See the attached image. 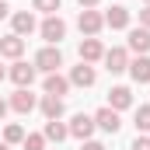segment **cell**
I'll return each instance as SVG.
<instances>
[{
    "label": "cell",
    "mask_w": 150,
    "mask_h": 150,
    "mask_svg": "<svg viewBox=\"0 0 150 150\" xmlns=\"http://www.w3.org/2000/svg\"><path fill=\"white\" fill-rule=\"evenodd\" d=\"M38 32H42V38H45L49 45H59V42L67 38V21H63L59 14H49V18L38 25Z\"/></svg>",
    "instance_id": "cell-1"
},
{
    "label": "cell",
    "mask_w": 150,
    "mask_h": 150,
    "mask_svg": "<svg viewBox=\"0 0 150 150\" xmlns=\"http://www.w3.org/2000/svg\"><path fill=\"white\" fill-rule=\"evenodd\" d=\"M59 67H63V56H59V49H56V45L38 49V56H35V70H42V74H59Z\"/></svg>",
    "instance_id": "cell-2"
},
{
    "label": "cell",
    "mask_w": 150,
    "mask_h": 150,
    "mask_svg": "<svg viewBox=\"0 0 150 150\" xmlns=\"http://www.w3.org/2000/svg\"><path fill=\"white\" fill-rule=\"evenodd\" d=\"M77 28H80L87 38H94L101 28H105V14H98L94 7H91V11H80V18H77Z\"/></svg>",
    "instance_id": "cell-3"
},
{
    "label": "cell",
    "mask_w": 150,
    "mask_h": 150,
    "mask_svg": "<svg viewBox=\"0 0 150 150\" xmlns=\"http://www.w3.org/2000/svg\"><path fill=\"white\" fill-rule=\"evenodd\" d=\"M101 59H105V70H108V74H126V70H129V52H126L122 45L108 49Z\"/></svg>",
    "instance_id": "cell-4"
},
{
    "label": "cell",
    "mask_w": 150,
    "mask_h": 150,
    "mask_svg": "<svg viewBox=\"0 0 150 150\" xmlns=\"http://www.w3.org/2000/svg\"><path fill=\"white\" fill-rule=\"evenodd\" d=\"M67 129H70V136H77V140H91V133H94L98 126H94V115L77 112L74 119H70V126H67Z\"/></svg>",
    "instance_id": "cell-5"
},
{
    "label": "cell",
    "mask_w": 150,
    "mask_h": 150,
    "mask_svg": "<svg viewBox=\"0 0 150 150\" xmlns=\"http://www.w3.org/2000/svg\"><path fill=\"white\" fill-rule=\"evenodd\" d=\"M7 105H11V108H14L18 115H28V112H32V108L38 105V98L32 94V91H28V87H18V91L11 94V101H7Z\"/></svg>",
    "instance_id": "cell-6"
},
{
    "label": "cell",
    "mask_w": 150,
    "mask_h": 150,
    "mask_svg": "<svg viewBox=\"0 0 150 150\" xmlns=\"http://www.w3.org/2000/svg\"><path fill=\"white\" fill-rule=\"evenodd\" d=\"M7 77H11L18 87H32V80H35V63H21V59H14V67L7 70Z\"/></svg>",
    "instance_id": "cell-7"
},
{
    "label": "cell",
    "mask_w": 150,
    "mask_h": 150,
    "mask_svg": "<svg viewBox=\"0 0 150 150\" xmlns=\"http://www.w3.org/2000/svg\"><path fill=\"white\" fill-rule=\"evenodd\" d=\"M94 126H98V129H105V133H119V129H122V119H119L115 108L105 105V108H98V112H94Z\"/></svg>",
    "instance_id": "cell-8"
},
{
    "label": "cell",
    "mask_w": 150,
    "mask_h": 150,
    "mask_svg": "<svg viewBox=\"0 0 150 150\" xmlns=\"http://www.w3.org/2000/svg\"><path fill=\"white\" fill-rule=\"evenodd\" d=\"M45 94L49 98H63L67 91H70V77H63V74H45Z\"/></svg>",
    "instance_id": "cell-9"
},
{
    "label": "cell",
    "mask_w": 150,
    "mask_h": 150,
    "mask_svg": "<svg viewBox=\"0 0 150 150\" xmlns=\"http://www.w3.org/2000/svg\"><path fill=\"white\" fill-rule=\"evenodd\" d=\"M94 80H98V74H94L91 63H80V67L70 70V84H74V87H91Z\"/></svg>",
    "instance_id": "cell-10"
},
{
    "label": "cell",
    "mask_w": 150,
    "mask_h": 150,
    "mask_svg": "<svg viewBox=\"0 0 150 150\" xmlns=\"http://www.w3.org/2000/svg\"><path fill=\"white\" fill-rule=\"evenodd\" d=\"M129 105H133V91H129V87H122V84H119V87H112V91H108V108L126 112Z\"/></svg>",
    "instance_id": "cell-11"
},
{
    "label": "cell",
    "mask_w": 150,
    "mask_h": 150,
    "mask_svg": "<svg viewBox=\"0 0 150 150\" xmlns=\"http://www.w3.org/2000/svg\"><path fill=\"white\" fill-rule=\"evenodd\" d=\"M101 56H105V45L98 38H84L80 42V63H98Z\"/></svg>",
    "instance_id": "cell-12"
},
{
    "label": "cell",
    "mask_w": 150,
    "mask_h": 150,
    "mask_svg": "<svg viewBox=\"0 0 150 150\" xmlns=\"http://www.w3.org/2000/svg\"><path fill=\"white\" fill-rule=\"evenodd\" d=\"M129 49L136 56H147L150 52V28H133L129 32Z\"/></svg>",
    "instance_id": "cell-13"
},
{
    "label": "cell",
    "mask_w": 150,
    "mask_h": 150,
    "mask_svg": "<svg viewBox=\"0 0 150 150\" xmlns=\"http://www.w3.org/2000/svg\"><path fill=\"white\" fill-rule=\"evenodd\" d=\"M11 25H14V35H32V32H35V14H32V11H18V14H14V18H11Z\"/></svg>",
    "instance_id": "cell-14"
},
{
    "label": "cell",
    "mask_w": 150,
    "mask_h": 150,
    "mask_svg": "<svg viewBox=\"0 0 150 150\" xmlns=\"http://www.w3.org/2000/svg\"><path fill=\"white\" fill-rule=\"evenodd\" d=\"M21 52H25V38H21V35L0 38V56H7V59H21Z\"/></svg>",
    "instance_id": "cell-15"
},
{
    "label": "cell",
    "mask_w": 150,
    "mask_h": 150,
    "mask_svg": "<svg viewBox=\"0 0 150 150\" xmlns=\"http://www.w3.org/2000/svg\"><path fill=\"white\" fill-rule=\"evenodd\" d=\"M129 77H133L136 84H150V56H136V59L129 63Z\"/></svg>",
    "instance_id": "cell-16"
},
{
    "label": "cell",
    "mask_w": 150,
    "mask_h": 150,
    "mask_svg": "<svg viewBox=\"0 0 150 150\" xmlns=\"http://www.w3.org/2000/svg\"><path fill=\"white\" fill-rule=\"evenodd\" d=\"M105 25H108V28H115V32H119V28H129V11H126L122 4H115L112 11L105 14Z\"/></svg>",
    "instance_id": "cell-17"
},
{
    "label": "cell",
    "mask_w": 150,
    "mask_h": 150,
    "mask_svg": "<svg viewBox=\"0 0 150 150\" xmlns=\"http://www.w3.org/2000/svg\"><path fill=\"white\" fill-rule=\"evenodd\" d=\"M38 108H42V115H45V122H52V119H63V98H42L38 101Z\"/></svg>",
    "instance_id": "cell-18"
},
{
    "label": "cell",
    "mask_w": 150,
    "mask_h": 150,
    "mask_svg": "<svg viewBox=\"0 0 150 150\" xmlns=\"http://www.w3.org/2000/svg\"><path fill=\"white\" fill-rule=\"evenodd\" d=\"M45 140H52V143H63L67 136H70V129L59 122V119H52V122H45V133H42Z\"/></svg>",
    "instance_id": "cell-19"
},
{
    "label": "cell",
    "mask_w": 150,
    "mask_h": 150,
    "mask_svg": "<svg viewBox=\"0 0 150 150\" xmlns=\"http://www.w3.org/2000/svg\"><path fill=\"white\" fill-rule=\"evenodd\" d=\"M136 133H150V105L136 108Z\"/></svg>",
    "instance_id": "cell-20"
},
{
    "label": "cell",
    "mask_w": 150,
    "mask_h": 150,
    "mask_svg": "<svg viewBox=\"0 0 150 150\" xmlns=\"http://www.w3.org/2000/svg\"><path fill=\"white\" fill-rule=\"evenodd\" d=\"M21 140H25V129H21L18 122H11V126L4 129V143L11 147V143H21Z\"/></svg>",
    "instance_id": "cell-21"
},
{
    "label": "cell",
    "mask_w": 150,
    "mask_h": 150,
    "mask_svg": "<svg viewBox=\"0 0 150 150\" xmlns=\"http://www.w3.org/2000/svg\"><path fill=\"white\" fill-rule=\"evenodd\" d=\"M21 147L25 150H45V136H42V133H28V136L21 140Z\"/></svg>",
    "instance_id": "cell-22"
},
{
    "label": "cell",
    "mask_w": 150,
    "mask_h": 150,
    "mask_svg": "<svg viewBox=\"0 0 150 150\" xmlns=\"http://www.w3.org/2000/svg\"><path fill=\"white\" fill-rule=\"evenodd\" d=\"M35 11H45V14H56V11H59V0H35Z\"/></svg>",
    "instance_id": "cell-23"
},
{
    "label": "cell",
    "mask_w": 150,
    "mask_h": 150,
    "mask_svg": "<svg viewBox=\"0 0 150 150\" xmlns=\"http://www.w3.org/2000/svg\"><path fill=\"white\" fill-rule=\"evenodd\" d=\"M129 150H150V136H136V140H133V147Z\"/></svg>",
    "instance_id": "cell-24"
},
{
    "label": "cell",
    "mask_w": 150,
    "mask_h": 150,
    "mask_svg": "<svg viewBox=\"0 0 150 150\" xmlns=\"http://www.w3.org/2000/svg\"><path fill=\"white\" fill-rule=\"evenodd\" d=\"M140 28H150V7L140 11Z\"/></svg>",
    "instance_id": "cell-25"
},
{
    "label": "cell",
    "mask_w": 150,
    "mask_h": 150,
    "mask_svg": "<svg viewBox=\"0 0 150 150\" xmlns=\"http://www.w3.org/2000/svg\"><path fill=\"white\" fill-rule=\"evenodd\" d=\"M80 150H105V143H98V140H84Z\"/></svg>",
    "instance_id": "cell-26"
},
{
    "label": "cell",
    "mask_w": 150,
    "mask_h": 150,
    "mask_svg": "<svg viewBox=\"0 0 150 150\" xmlns=\"http://www.w3.org/2000/svg\"><path fill=\"white\" fill-rule=\"evenodd\" d=\"M7 14H11V4H7V0H0V21H4Z\"/></svg>",
    "instance_id": "cell-27"
},
{
    "label": "cell",
    "mask_w": 150,
    "mask_h": 150,
    "mask_svg": "<svg viewBox=\"0 0 150 150\" xmlns=\"http://www.w3.org/2000/svg\"><path fill=\"white\" fill-rule=\"evenodd\" d=\"M77 4H80L84 11H91V7H98V0H77Z\"/></svg>",
    "instance_id": "cell-28"
},
{
    "label": "cell",
    "mask_w": 150,
    "mask_h": 150,
    "mask_svg": "<svg viewBox=\"0 0 150 150\" xmlns=\"http://www.w3.org/2000/svg\"><path fill=\"white\" fill-rule=\"evenodd\" d=\"M7 108H11V105H7V101H4V98H0V119H4V115H7Z\"/></svg>",
    "instance_id": "cell-29"
},
{
    "label": "cell",
    "mask_w": 150,
    "mask_h": 150,
    "mask_svg": "<svg viewBox=\"0 0 150 150\" xmlns=\"http://www.w3.org/2000/svg\"><path fill=\"white\" fill-rule=\"evenodd\" d=\"M4 77H7V70H4V67H0V80H4Z\"/></svg>",
    "instance_id": "cell-30"
},
{
    "label": "cell",
    "mask_w": 150,
    "mask_h": 150,
    "mask_svg": "<svg viewBox=\"0 0 150 150\" xmlns=\"http://www.w3.org/2000/svg\"><path fill=\"white\" fill-rule=\"evenodd\" d=\"M0 150H11V147H7V143H0Z\"/></svg>",
    "instance_id": "cell-31"
},
{
    "label": "cell",
    "mask_w": 150,
    "mask_h": 150,
    "mask_svg": "<svg viewBox=\"0 0 150 150\" xmlns=\"http://www.w3.org/2000/svg\"><path fill=\"white\" fill-rule=\"evenodd\" d=\"M143 4H147V7H150V0H143Z\"/></svg>",
    "instance_id": "cell-32"
}]
</instances>
